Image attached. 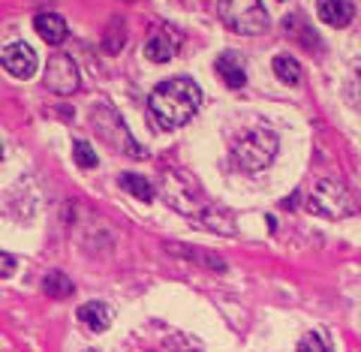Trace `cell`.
Masks as SVG:
<instances>
[{"label":"cell","mask_w":361,"mask_h":352,"mask_svg":"<svg viewBox=\"0 0 361 352\" xmlns=\"http://www.w3.org/2000/svg\"><path fill=\"white\" fill-rule=\"evenodd\" d=\"M202 106V90L193 78H166L154 87L148 99V115L157 130H178L184 127Z\"/></svg>","instance_id":"obj_1"},{"label":"cell","mask_w":361,"mask_h":352,"mask_svg":"<svg viewBox=\"0 0 361 352\" xmlns=\"http://www.w3.org/2000/svg\"><path fill=\"white\" fill-rule=\"evenodd\" d=\"M217 13L226 28L244 33V37H256L268 28V13L262 0H217Z\"/></svg>","instance_id":"obj_2"},{"label":"cell","mask_w":361,"mask_h":352,"mask_svg":"<svg viewBox=\"0 0 361 352\" xmlns=\"http://www.w3.org/2000/svg\"><path fill=\"white\" fill-rule=\"evenodd\" d=\"M274 154H277V135L271 130H253L232 145V157L244 172L265 169L271 160H274Z\"/></svg>","instance_id":"obj_3"},{"label":"cell","mask_w":361,"mask_h":352,"mask_svg":"<svg viewBox=\"0 0 361 352\" xmlns=\"http://www.w3.org/2000/svg\"><path fill=\"white\" fill-rule=\"evenodd\" d=\"M310 211L319 214V217L337 220V217L353 214V199H349V193L337 181H319L310 193Z\"/></svg>","instance_id":"obj_4"},{"label":"cell","mask_w":361,"mask_h":352,"mask_svg":"<svg viewBox=\"0 0 361 352\" xmlns=\"http://www.w3.org/2000/svg\"><path fill=\"white\" fill-rule=\"evenodd\" d=\"M78 82H82V75H78L75 63L66 54H54L49 66H45V87L51 94H61V97L73 94V90H78Z\"/></svg>","instance_id":"obj_5"},{"label":"cell","mask_w":361,"mask_h":352,"mask_svg":"<svg viewBox=\"0 0 361 352\" xmlns=\"http://www.w3.org/2000/svg\"><path fill=\"white\" fill-rule=\"evenodd\" d=\"M178 45H180V33L172 25H157V30L145 42V58L154 63H166L178 54Z\"/></svg>","instance_id":"obj_6"},{"label":"cell","mask_w":361,"mask_h":352,"mask_svg":"<svg viewBox=\"0 0 361 352\" xmlns=\"http://www.w3.org/2000/svg\"><path fill=\"white\" fill-rule=\"evenodd\" d=\"M0 63H4V70L13 78H30L37 73L39 61H37V51H33L27 42H13L4 49V54H0Z\"/></svg>","instance_id":"obj_7"},{"label":"cell","mask_w":361,"mask_h":352,"mask_svg":"<svg viewBox=\"0 0 361 352\" xmlns=\"http://www.w3.org/2000/svg\"><path fill=\"white\" fill-rule=\"evenodd\" d=\"M316 9H319V18L331 28H346L355 16V6L349 0H316Z\"/></svg>","instance_id":"obj_8"},{"label":"cell","mask_w":361,"mask_h":352,"mask_svg":"<svg viewBox=\"0 0 361 352\" xmlns=\"http://www.w3.org/2000/svg\"><path fill=\"white\" fill-rule=\"evenodd\" d=\"M33 28H37L42 42H49V45H61L66 40V21L58 13H42V16H37V18H33Z\"/></svg>","instance_id":"obj_9"},{"label":"cell","mask_w":361,"mask_h":352,"mask_svg":"<svg viewBox=\"0 0 361 352\" xmlns=\"http://www.w3.org/2000/svg\"><path fill=\"white\" fill-rule=\"evenodd\" d=\"M217 73H220V78L232 90H238V87L247 85V73H244V66H241V54H235V51L220 54V58H217Z\"/></svg>","instance_id":"obj_10"},{"label":"cell","mask_w":361,"mask_h":352,"mask_svg":"<svg viewBox=\"0 0 361 352\" xmlns=\"http://www.w3.org/2000/svg\"><path fill=\"white\" fill-rule=\"evenodd\" d=\"M78 320L85 322V328L90 334H99V332H106L109 322H111V313L103 301H90L85 304V308H78Z\"/></svg>","instance_id":"obj_11"},{"label":"cell","mask_w":361,"mask_h":352,"mask_svg":"<svg viewBox=\"0 0 361 352\" xmlns=\"http://www.w3.org/2000/svg\"><path fill=\"white\" fill-rule=\"evenodd\" d=\"M274 73L280 82H286V85H298L301 82V63L292 58V54H277L274 58Z\"/></svg>","instance_id":"obj_12"},{"label":"cell","mask_w":361,"mask_h":352,"mask_svg":"<svg viewBox=\"0 0 361 352\" xmlns=\"http://www.w3.org/2000/svg\"><path fill=\"white\" fill-rule=\"evenodd\" d=\"M121 187L133 193L135 199H142V202H151L154 199V187H151V181L148 178H142V175H133V172H123L121 175Z\"/></svg>","instance_id":"obj_13"},{"label":"cell","mask_w":361,"mask_h":352,"mask_svg":"<svg viewBox=\"0 0 361 352\" xmlns=\"http://www.w3.org/2000/svg\"><path fill=\"white\" fill-rule=\"evenodd\" d=\"M42 289L49 298H70L73 295V283L66 274H61V271H51V274H45L42 280Z\"/></svg>","instance_id":"obj_14"},{"label":"cell","mask_w":361,"mask_h":352,"mask_svg":"<svg viewBox=\"0 0 361 352\" xmlns=\"http://www.w3.org/2000/svg\"><path fill=\"white\" fill-rule=\"evenodd\" d=\"M123 40H127V33H123V21L115 16L109 21V30H106V42H103V49L109 54H118L123 49Z\"/></svg>","instance_id":"obj_15"},{"label":"cell","mask_w":361,"mask_h":352,"mask_svg":"<svg viewBox=\"0 0 361 352\" xmlns=\"http://www.w3.org/2000/svg\"><path fill=\"white\" fill-rule=\"evenodd\" d=\"M283 28H286V33H289V37H292V40H298V42H301V37H307L310 49H316V42H319V40H316V33H313V30H310V28H307V25H304V21H301V16H286Z\"/></svg>","instance_id":"obj_16"},{"label":"cell","mask_w":361,"mask_h":352,"mask_svg":"<svg viewBox=\"0 0 361 352\" xmlns=\"http://www.w3.org/2000/svg\"><path fill=\"white\" fill-rule=\"evenodd\" d=\"M298 352H331V340L322 332H307L298 344Z\"/></svg>","instance_id":"obj_17"},{"label":"cell","mask_w":361,"mask_h":352,"mask_svg":"<svg viewBox=\"0 0 361 352\" xmlns=\"http://www.w3.org/2000/svg\"><path fill=\"white\" fill-rule=\"evenodd\" d=\"M73 154H75V163L82 169H97V163H99L97 154H94V147H90V142H85V139H75Z\"/></svg>","instance_id":"obj_18"},{"label":"cell","mask_w":361,"mask_h":352,"mask_svg":"<svg viewBox=\"0 0 361 352\" xmlns=\"http://www.w3.org/2000/svg\"><path fill=\"white\" fill-rule=\"evenodd\" d=\"M16 268H18V265H16V259L0 250V277H13V274H16Z\"/></svg>","instance_id":"obj_19"},{"label":"cell","mask_w":361,"mask_h":352,"mask_svg":"<svg viewBox=\"0 0 361 352\" xmlns=\"http://www.w3.org/2000/svg\"><path fill=\"white\" fill-rule=\"evenodd\" d=\"M0 157H4V147H0Z\"/></svg>","instance_id":"obj_20"},{"label":"cell","mask_w":361,"mask_h":352,"mask_svg":"<svg viewBox=\"0 0 361 352\" xmlns=\"http://www.w3.org/2000/svg\"><path fill=\"white\" fill-rule=\"evenodd\" d=\"M90 352H94V349H90Z\"/></svg>","instance_id":"obj_21"}]
</instances>
